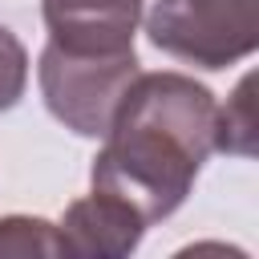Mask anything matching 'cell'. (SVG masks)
I'll return each instance as SVG.
<instances>
[{"mask_svg":"<svg viewBox=\"0 0 259 259\" xmlns=\"http://www.w3.org/2000/svg\"><path fill=\"white\" fill-rule=\"evenodd\" d=\"M219 101L206 85L186 73H138L101 134L89 182L121 202H130L142 223L174 214L202 162L214 154Z\"/></svg>","mask_w":259,"mask_h":259,"instance_id":"obj_1","label":"cell"},{"mask_svg":"<svg viewBox=\"0 0 259 259\" xmlns=\"http://www.w3.org/2000/svg\"><path fill=\"white\" fill-rule=\"evenodd\" d=\"M142 73L138 53H69L61 45H45L36 81L45 93L49 113L73 130L77 138H101L130 89V81Z\"/></svg>","mask_w":259,"mask_h":259,"instance_id":"obj_2","label":"cell"},{"mask_svg":"<svg viewBox=\"0 0 259 259\" xmlns=\"http://www.w3.org/2000/svg\"><path fill=\"white\" fill-rule=\"evenodd\" d=\"M146 32L174 61L227 69L259 45V0H158Z\"/></svg>","mask_w":259,"mask_h":259,"instance_id":"obj_3","label":"cell"},{"mask_svg":"<svg viewBox=\"0 0 259 259\" xmlns=\"http://www.w3.org/2000/svg\"><path fill=\"white\" fill-rule=\"evenodd\" d=\"M49 40L69 53H121L134 49L142 0H40Z\"/></svg>","mask_w":259,"mask_h":259,"instance_id":"obj_4","label":"cell"},{"mask_svg":"<svg viewBox=\"0 0 259 259\" xmlns=\"http://www.w3.org/2000/svg\"><path fill=\"white\" fill-rule=\"evenodd\" d=\"M57 231H61L65 255L121 259L142 243L146 223L130 202H121L105 190H89L85 198L65 206V219L57 223Z\"/></svg>","mask_w":259,"mask_h":259,"instance_id":"obj_5","label":"cell"},{"mask_svg":"<svg viewBox=\"0 0 259 259\" xmlns=\"http://www.w3.org/2000/svg\"><path fill=\"white\" fill-rule=\"evenodd\" d=\"M251 77L239 81V89L227 97V105H219V117H214V150H227V154H239L247 158L255 150V101H251Z\"/></svg>","mask_w":259,"mask_h":259,"instance_id":"obj_6","label":"cell"},{"mask_svg":"<svg viewBox=\"0 0 259 259\" xmlns=\"http://www.w3.org/2000/svg\"><path fill=\"white\" fill-rule=\"evenodd\" d=\"M0 255H65L61 231L49 219H32V214H8L0 219Z\"/></svg>","mask_w":259,"mask_h":259,"instance_id":"obj_7","label":"cell"},{"mask_svg":"<svg viewBox=\"0 0 259 259\" xmlns=\"http://www.w3.org/2000/svg\"><path fill=\"white\" fill-rule=\"evenodd\" d=\"M24 85H28V53L20 36L0 24V113L24 97Z\"/></svg>","mask_w":259,"mask_h":259,"instance_id":"obj_8","label":"cell"}]
</instances>
